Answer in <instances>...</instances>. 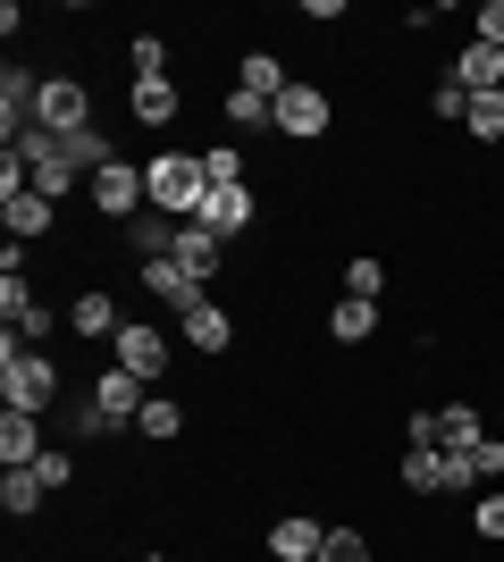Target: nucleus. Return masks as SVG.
I'll list each match as a JSON object with an SVG mask.
<instances>
[{"label":"nucleus","mask_w":504,"mask_h":562,"mask_svg":"<svg viewBox=\"0 0 504 562\" xmlns=\"http://www.w3.org/2000/svg\"><path fill=\"white\" fill-rule=\"evenodd\" d=\"M0 403H9V412H34V420L59 403V370H51V352H43V345L0 336Z\"/></svg>","instance_id":"1"},{"label":"nucleus","mask_w":504,"mask_h":562,"mask_svg":"<svg viewBox=\"0 0 504 562\" xmlns=\"http://www.w3.org/2000/svg\"><path fill=\"white\" fill-rule=\"evenodd\" d=\"M144 186H152V211L186 227L211 193V168H202V151H160V160H144Z\"/></svg>","instance_id":"2"},{"label":"nucleus","mask_w":504,"mask_h":562,"mask_svg":"<svg viewBox=\"0 0 504 562\" xmlns=\"http://www.w3.org/2000/svg\"><path fill=\"white\" fill-rule=\"evenodd\" d=\"M34 135H59V143L93 135V93H85L76 76H43V101H34Z\"/></svg>","instance_id":"3"},{"label":"nucleus","mask_w":504,"mask_h":562,"mask_svg":"<svg viewBox=\"0 0 504 562\" xmlns=\"http://www.w3.org/2000/svg\"><path fill=\"white\" fill-rule=\"evenodd\" d=\"M25 151V168H34V193H76V177H85V160H76V143H59V135H25L18 143Z\"/></svg>","instance_id":"4"},{"label":"nucleus","mask_w":504,"mask_h":562,"mask_svg":"<svg viewBox=\"0 0 504 562\" xmlns=\"http://www.w3.org/2000/svg\"><path fill=\"white\" fill-rule=\"evenodd\" d=\"M269 126H278V135H294V143H320L336 126V101L320 93V85H287V93H278V117H269Z\"/></svg>","instance_id":"5"},{"label":"nucleus","mask_w":504,"mask_h":562,"mask_svg":"<svg viewBox=\"0 0 504 562\" xmlns=\"http://www.w3.org/2000/svg\"><path fill=\"white\" fill-rule=\"evenodd\" d=\"M144 202H152V186H144V168H135V160H110L93 177V211L119 218V227H126V218H144Z\"/></svg>","instance_id":"6"},{"label":"nucleus","mask_w":504,"mask_h":562,"mask_svg":"<svg viewBox=\"0 0 504 562\" xmlns=\"http://www.w3.org/2000/svg\"><path fill=\"white\" fill-rule=\"evenodd\" d=\"M144 403H152V386H144L135 370H119V361L93 378V412H101L110 428H135V420H144Z\"/></svg>","instance_id":"7"},{"label":"nucleus","mask_w":504,"mask_h":562,"mask_svg":"<svg viewBox=\"0 0 504 562\" xmlns=\"http://www.w3.org/2000/svg\"><path fill=\"white\" fill-rule=\"evenodd\" d=\"M261 218V202H253V186H211L202 193V211H193V227H211L219 244H236L244 227Z\"/></svg>","instance_id":"8"},{"label":"nucleus","mask_w":504,"mask_h":562,"mask_svg":"<svg viewBox=\"0 0 504 562\" xmlns=\"http://www.w3.org/2000/svg\"><path fill=\"white\" fill-rule=\"evenodd\" d=\"M110 352H119V370H135V378H144V386H152V378L168 370V336L152 328V319H126V328L110 336Z\"/></svg>","instance_id":"9"},{"label":"nucleus","mask_w":504,"mask_h":562,"mask_svg":"<svg viewBox=\"0 0 504 562\" xmlns=\"http://www.w3.org/2000/svg\"><path fill=\"white\" fill-rule=\"evenodd\" d=\"M144 294H152V303H168L177 319H186L193 303H211V294H202V278H193V269H177V260H144Z\"/></svg>","instance_id":"10"},{"label":"nucleus","mask_w":504,"mask_h":562,"mask_svg":"<svg viewBox=\"0 0 504 562\" xmlns=\"http://www.w3.org/2000/svg\"><path fill=\"white\" fill-rule=\"evenodd\" d=\"M462 85V93H504V50H488L480 34H471V43L455 50V68H446Z\"/></svg>","instance_id":"11"},{"label":"nucleus","mask_w":504,"mask_h":562,"mask_svg":"<svg viewBox=\"0 0 504 562\" xmlns=\"http://www.w3.org/2000/svg\"><path fill=\"white\" fill-rule=\"evenodd\" d=\"M43 420H34V412H0V462H9V470H34V462H43Z\"/></svg>","instance_id":"12"},{"label":"nucleus","mask_w":504,"mask_h":562,"mask_svg":"<svg viewBox=\"0 0 504 562\" xmlns=\"http://www.w3.org/2000/svg\"><path fill=\"white\" fill-rule=\"evenodd\" d=\"M320 546H328V529L303 520V513H287L278 529H269V554H278V562H320Z\"/></svg>","instance_id":"13"},{"label":"nucleus","mask_w":504,"mask_h":562,"mask_svg":"<svg viewBox=\"0 0 504 562\" xmlns=\"http://www.w3.org/2000/svg\"><path fill=\"white\" fill-rule=\"evenodd\" d=\"M219 252H227V244H219L211 227H193V218H186V227H177V252H168V260H177V269H193V278L211 285V278H219Z\"/></svg>","instance_id":"14"},{"label":"nucleus","mask_w":504,"mask_h":562,"mask_svg":"<svg viewBox=\"0 0 504 562\" xmlns=\"http://www.w3.org/2000/svg\"><path fill=\"white\" fill-rule=\"evenodd\" d=\"M126 110H135V126H168V117L186 110V93H177L168 76H144V85L126 93Z\"/></svg>","instance_id":"15"},{"label":"nucleus","mask_w":504,"mask_h":562,"mask_svg":"<svg viewBox=\"0 0 504 562\" xmlns=\"http://www.w3.org/2000/svg\"><path fill=\"white\" fill-rule=\"evenodd\" d=\"M186 345H193V352H211V361H219V352L236 345V319H227L219 303H193V311H186Z\"/></svg>","instance_id":"16"},{"label":"nucleus","mask_w":504,"mask_h":562,"mask_svg":"<svg viewBox=\"0 0 504 562\" xmlns=\"http://www.w3.org/2000/svg\"><path fill=\"white\" fill-rule=\"evenodd\" d=\"M236 85H244V93H261L269 110H278V93H287L294 76H287V59H269V50H244V68H236Z\"/></svg>","instance_id":"17"},{"label":"nucleus","mask_w":504,"mask_h":562,"mask_svg":"<svg viewBox=\"0 0 504 562\" xmlns=\"http://www.w3.org/2000/svg\"><path fill=\"white\" fill-rule=\"evenodd\" d=\"M328 336L336 345H370V336H379V303H354V294H345V303L328 311Z\"/></svg>","instance_id":"18"},{"label":"nucleus","mask_w":504,"mask_h":562,"mask_svg":"<svg viewBox=\"0 0 504 562\" xmlns=\"http://www.w3.org/2000/svg\"><path fill=\"white\" fill-rule=\"evenodd\" d=\"M68 328H76V336H119L126 319H119V303H110V294H76V303H68Z\"/></svg>","instance_id":"19"},{"label":"nucleus","mask_w":504,"mask_h":562,"mask_svg":"<svg viewBox=\"0 0 504 562\" xmlns=\"http://www.w3.org/2000/svg\"><path fill=\"white\" fill-rule=\"evenodd\" d=\"M126 244H135L144 260H168V252H177V218H160V211L126 218Z\"/></svg>","instance_id":"20"},{"label":"nucleus","mask_w":504,"mask_h":562,"mask_svg":"<svg viewBox=\"0 0 504 562\" xmlns=\"http://www.w3.org/2000/svg\"><path fill=\"white\" fill-rule=\"evenodd\" d=\"M51 218H59V202H51V193H34V186H25L18 202H9V227H18V244H34V235H51Z\"/></svg>","instance_id":"21"},{"label":"nucleus","mask_w":504,"mask_h":562,"mask_svg":"<svg viewBox=\"0 0 504 562\" xmlns=\"http://www.w3.org/2000/svg\"><path fill=\"white\" fill-rule=\"evenodd\" d=\"M404 487L412 495H446V446H412L404 453Z\"/></svg>","instance_id":"22"},{"label":"nucleus","mask_w":504,"mask_h":562,"mask_svg":"<svg viewBox=\"0 0 504 562\" xmlns=\"http://www.w3.org/2000/svg\"><path fill=\"white\" fill-rule=\"evenodd\" d=\"M480 437H488V428H480L471 403H446V412H437V446H446V453H471Z\"/></svg>","instance_id":"23"},{"label":"nucleus","mask_w":504,"mask_h":562,"mask_svg":"<svg viewBox=\"0 0 504 562\" xmlns=\"http://www.w3.org/2000/svg\"><path fill=\"white\" fill-rule=\"evenodd\" d=\"M43 479H34V470H9V479H0V513L9 520H25V513H43Z\"/></svg>","instance_id":"24"},{"label":"nucleus","mask_w":504,"mask_h":562,"mask_svg":"<svg viewBox=\"0 0 504 562\" xmlns=\"http://www.w3.org/2000/svg\"><path fill=\"white\" fill-rule=\"evenodd\" d=\"M345 294H354V303H379L387 294V260H370V252L345 260Z\"/></svg>","instance_id":"25"},{"label":"nucleus","mask_w":504,"mask_h":562,"mask_svg":"<svg viewBox=\"0 0 504 562\" xmlns=\"http://www.w3.org/2000/svg\"><path fill=\"white\" fill-rule=\"evenodd\" d=\"M462 126L480 143H504V93H471V110H462Z\"/></svg>","instance_id":"26"},{"label":"nucleus","mask_w":504,"mask_h":562,"mask_svg":"<svg viewBox=\"0 0 504 562\" xmlns=\"http://www.w3.org/2000/svg\"><path fill=\"white\" fill-rule=\"evenodd\" d=\"M135 428H144L152 446H168V437H186V412H177L168 395H152V403H144V420H135Z\"/></svg>","instance_id":"27"},{"label":"nucleus","mask_w":504,"mask_h":562,"mask_svg":"<svg viewBox=\"0 0 504 562\" xmlns=\"http://www.w3.org/2000/svg\"><path fill=\"white\" fill-rule=\"evenodd\" d=\"M126 59H135V85H144V76H168V43H160V34H135Z\"/></svg>","instance_id":"28"},{"label":"nucleus","mask_w":504,"mask_h":562,"mask_svg":"<svg viewBox=\"0 0 504 562\" xmlns=\"http://www.w3.org/2000/svg\"><path fill=\"white\" fill-rule=\"evenodd\" d=\"M471 529H480V546H504V495H480V504H471Z\"/></svg>","instance_id":"29"},{"label":"nucleus","mask_w":504,"mask_h":562,"mask_svg":"<svg viewBox=\"0 0 504 562\" xmlns=\"http://www.w3.org/2000/svg\"><path fill=\"white\" fill-rule=\"evenodd\" d=\"M320 562H370V538H361V529H328Z\"/></svg>","instance_id":"30"},{"label":"nucleus","mask_w":504,"mask_h":562,"mask_svg":"<svg viewBox=\"0 0 504 562\" xmlns=\"http://www.w3.org/2000/svg\"><path fill=\"white\" fill-rule=\"evenodd\" d=\"M202 168H211V186H244V151H236V143L202 151Z\"/></svg>","instance_id":"31"},{"label":"nucleus","mask_w":504,"mask_h":562,"mask_svg":"<svg viewBox=\"0 0 504 562\" xmlns=\"http://www.w3.org/2000/svg\"><path fill=\"white\" fill-rule=\"evenodd\" d=\"M471 479H480V487H496V479H504V446H496V437L471 446Z\"/></svg>","instance_id":"32"},{"label":"nucleus","mask_w":504,"mask_h":562,"mask_svg":"<svg viewBox=\"0 0 504 562\" xmlns=\"http://www.w3.org/2000/svg\"><path fill=\"white\" fill-rule=\"evenodd\" d=\"M227 117H236V126H261V117H278V110H269L261 93H244V85H236V93H227Z\"/></svg>","instance_id":"33"},{"label":"nucleus","mask_w":504,"mask_h":562,"mask_svg":"<svg viewBox=\"0 0 504 562\" xmlns=\"http://www.w3.org/2000/svg\"><path fill=\"white\" fill-rule=\"evenodd\" d=\"M34 479H43V487H51V495H59V487H68V479H76V462H68V453H59V446H51V453H43V462H34Z\"/></svg>","instance_id":"34"},{"label":"nucleus","mask_w":504,"mask_h":562,"mask_svg":"<svg viewBox=\"0 0 504 562\" xmlns=\"http://www.w3.org/2000/svg\"><path fill=\"white\" fill-rule=\"evenodd\" d=\"M9 336H25V345H43V336H51V311H43V303H25V311H18V328H9Z\"/></svg>","instance_id":"35"},{"label":"nucleus","mask_w":504,"mask_h":562,"mask_svg":"<svg viewBox=\"0 0 504 562\" xmlns=\"http://www.w3.org/2000/svg\"><path fill=\"white\" fill-rule=\"evenodd\" d=\"M429 110H437V117H462V110H471V93H462L455 76H446V85H437V93H429Z\"/></svg>","instance_id":"36"},{"label":"nucleus","mask_w":504,"mask_h":562,"mask_svg":"<svg viewBox=\"0 0 504 562\" xmlns=\"http://www.w3.org/2000/svg\"><path fill=\"white\" fill-rule=\"evenodd\" d=\"M480 43L504 50V0H480Z\"/></svg>","instance_id":"37"},{"label":"nucleus","mask_w":504,"mask_h":562,"mask_svg":"<svg viewBox=\"0 0 504 562\" xmlns=\"http://www.w3.org/2000/svg\"><path fill=\"white\" fill-rule=\"evenodd\" d=\"M496 420H504V412H496Z\"/></svg>","instance_id":"38"}]
</instances>
